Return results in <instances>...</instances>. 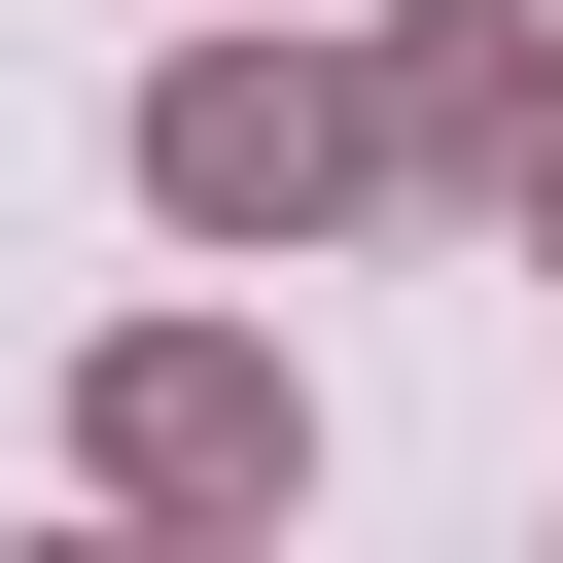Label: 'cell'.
Listing matches in <instances>:
<instances>
[{
  "mask_svg": "<svg viewBox=\"0 0 563 563\" xmlns=\"http://www.w3.org/2000/svg\"><path fill=\"white\" fill-rule=\"evenodd\" d=\"M70 457H106L141 528H282V493H317V387H282L246 317H141V352L70 387Z\"/></svg>",
  "mask_w": 563,
  "mask_h": 563,
  "instance_id": "cell-1",
  "label": "cell"
},
{
  "mask_svg": "<svg viewBox=\"0 0 563 563\" xmlns=\"http://www.w3.org/2000/svg\"><path fill=\"white\" fill-rule=\"evenodd\" d=\"M141 211H176V246H317V211H352V70L176 35V70H141Z\"/></svg>",
  "mask_w": 563,
  "mask_h": 563,
  "instance_id": "cell-2",
  "label": "cell"
},
{
  "mask_svg": "<svg viewBox=\"0 0 563 563\" xmlns=\"http://www.w3.org/2000/svg\"><path fill=\"white\" fill-rule=\"evenodd\" d=\"M528 106H563V70H528V0H422V35L352 70V176H528Z\"/></svg>",
  "mask_w": 563,
  "mask_h": 563,
  "instance_id": "cell-3",
  "label": "cell"
},
{
  "mask_svg": "<svg viewBox=\"0 0 563 563\" xmlns=\"http://www.w3.org/2000/svg\"><path fill=\"white\" fill-rule=\"evenodd\" d=\"M528 282H563V106H528Z\"/></svg>",
  "mask_w": 563,
  "mask_h": 563,
  "instance_id": "cell-4",
  "label": "cell"
}]
</instances>
